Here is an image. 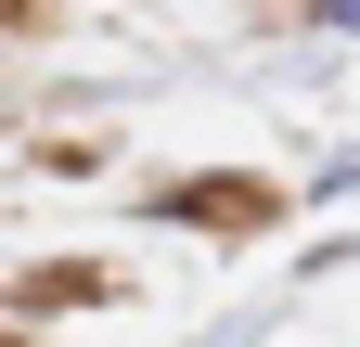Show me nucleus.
<instances>
[{"label":"nucleus","mask_w":360,"mask_h":347,"mask_svg":"<svg viewBox=\"0 0 360 347\" xmlns=\"http://www.w3.org/2000/svg\"><path fill=\"white\" fill-rule=\"evenodd\" d=\"M296 193H270L257 167H193V181H155V219H180V232H270Z\"/></svg>","instance_id":"nucleus-1"},{"label":"nucleus","mask_w":360,"mask_h":347,"mask_svg":"<svg viewBox=\"0 0 360 347\" xmlns=\"http://www.w3.org/2000/svg\"><path fill=\"white\" fill-rule=\"evenodd\" d=\"M39 309H116V270L103 257H39V270L0 296V322H39Z\"/></svg>","instance_id":"nucleus-2"},{"label":"nucleus","mask_w":360,"mask_h":347,"mask_svg":"<svg viewBox=\"0 0 360 347\" xmlns=\"http://www.w3.org/2000/svg\"><path fill=\"white\" fill-rule=\"evenodd\" d=\"M296 26H322V39H360V0H296Z\"/></svg>","instance_id":"nucleus-3"},{"label":"nucleus","mask_w":360,"mask_h":347,"mask_svg":"<svg viewBox=\"0 0 360 347\" xmlns=\"http://www.w3.org/2000/svg\"><path fill=\"white\" fill-rule=\"evenodd\" d=\"M0 347H26V322H0Z\"/></svg>","instance_id":"nucleus-4"}]
</instances>
